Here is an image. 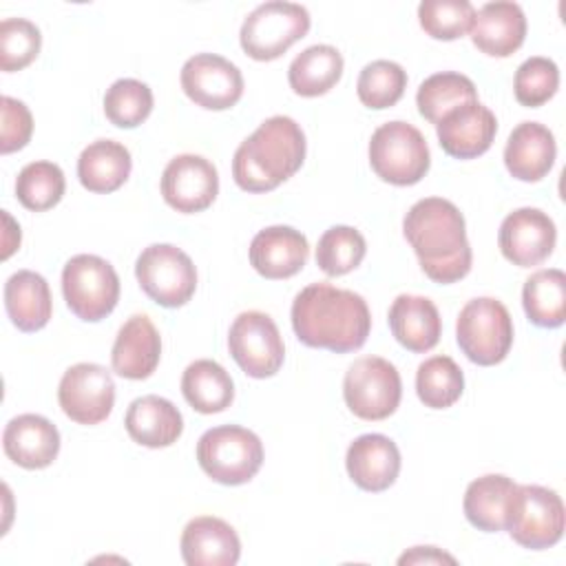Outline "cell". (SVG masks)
<instances>
[{"mask_svg": "<svg viewBox=\"0 0 566 566\" xmlns=\"http://www.w3.org/2000/svg\"><path fill=\"white\" fill-rule=\"evenodd\" d=\"M371 170L387 184L413 186L431 164L429 146L422 133L400 119L378 126L369 139Z\"/></svg>", "mask_w": 566, "mask_h": 566, "instance_id": "obj_6", "label": "cell"}, {"mask_svg": "<svg viewBox=\"0 0 566 566\" xmlns=\"http://www.w3.org/2000/svg\"><path fill=\"white\" fill-rule=\"evenodd\" d=\"M4 307L20 332H38L51 321L49 283L33 270H18L4 283Z\"/></svg>", "mask_w": 566, "mask_h": 566, "instance_id": "obj_28", "label": "cell"}, {"mask_svg": "<svg viewBox=\"0 0 566 566\" xmlns=\"http://www.w3.org/2000/svg\"><path fill=\"white\" fill-rule=\"evenodd\" d=\"M42 46L40 29L24 18H4L0 22V69L4 73L29 66Z\"/></svg>", "mask_w": 566, "mask_h": 566, "instance_id": "obj_40", "label": "cell"}, {"mask_svg": "<svg viewBox=\"0 0 566 566\" xmlns=\"http://www.w3.org/2000/svg\"><path fill=\"white\" fill-rule=\"evenodd\" d=\"M292 327L296 338L316 349L347 354L360 349L371 329L365 298L329 283H312L292 301Z\"/></svg>", "mask_w": 566, "mask_h": 566, "instance_id": "obj_1", "label": "cell"}, {"mask_svg": "<svg viewBox=\"0 0 566 566\" xmlns=\"http://www.w3.org/2000/svg\"><path fill=\"white\" fill-rule=\"evenodd\" d=\"M2 449L7 458L22 469H44L57 458L60 431L44 416L22 413L7 422Z\"/></svg>", "mask_w": 566, "mask_h": 566, "instance_id": "obj_20", "label": "cell"}, {"mask_svg": "<svg viewBox=\"0 0 566 566\" xmlns=\"http://www.w3.org/2000/svg\"><path fill=\"white\" fill-rule=\"evenodd\" d=\"M135 276L144 294L161 307H181L197 290L192 259L170 243L144 248L135 263Z\"/></svg>", "mask_w": 566, "mask_h": 566, "instance_id": "obj_9", "label": "cell"}, {"mask_svg": "<svg viewBox=\"0 0 566 566\" xmlns=\"http://www.w3.org/2000/svg\"><path fill=\"white\" fill-rule=\"evenodd\" d=\"M522 305L537 327H559L566 318V274L557 268L537 270L522 290Z\"/></svg>", "mask_w": 566, "mask_h": 566, "instance_id": "obj_32", "label": "cell"}, {"mask_svg": "<svg viewBox=\"0 0 566 566\" xmlns=\"http://www.w3.org/2000/svg\"><path fill=\"white\" fill-rule=\"evenodd\" d=\"M228 349L234 363L250 378L274 376L285 358L276 323L265 312H241L228 332Z\"/></svg>", "mask_w": 566, "mask_h": 566, "instance_id": "obj_12", "label": "cell"}, {"mask_svg": "<svg viewBox=\"0 0 566 566\" xmlns=\"http://www.w3.org/2000/svg\"><path fill=\"white\" fill-rule=\"evenodd\" d=\"M402 396L398 369L380 356L354 360L343 380V398L349 411L363 420L389 418Z\"/></svg>", "mask_w": 566, "mask_h": 566, "instance_id": "obj_10", "label": "cell"}, {"mask_svg": "<svg viewBox=\"0 0 566 566\" xmlns=\"http://www.w3.org/2000/svg\"><path fill=\"white\" fill-rule=\"evenodd\" d=\"M515 493L517 484L502 473H489L473 480L462 500L469 524L484 533L506 531Z\"/></svg>", "mask_w": 566, "mask_h": 566, "instance_id": "obj_26", "label": "cell"}, {"mask_svg": "<svg viewBox=\"0 0 566 566\" xmlns=\"http://www.w3.org/2000/svg\"><path fill=\"white\" fill-rule=\"evenodd\" d=\"M310 11L296 2L270 0L259 4L241 24V49L259 62L281 57L310 31Z\"/></svg>", "mask_w": 566, "mask_h": 566, "instance_id": "obj_7", "label": "cell"}, {"mask_svg": "<svg viewBox=\"0 0 566 566\" xmlns=\"http://www.w3.org/2000/svg\"><path fill=\"white\" fill-rule=\"evenodd\" d=\"M64 188V172L53 161H31L18 172L15 179L18 201L33 212H44L60 203Z\"/></svg>", "mask_w": 566, "mask_h": 566, "instance_id": "obj_35", "label": "cell"}, {"mask_svg": "<svg viewBox=\"0 0 566 566\" xmlns=\"http://www.w3.org/2000/svg\"><path fill=\"white\" fill-rule=\"evenodd\" d=\"M464 374L451 356H431L416 371V394L429 409H447L460 400Z\"/></svg>", "mask_w": 566, "mask_h": 566, "instance_id": "obj_34", "label": "cell"}, {"mask_svg": "<svg viewBox=\"0 0 566 566\" xmlns=\"http://www.w3.org/2000/svg\"><path fill=\"white\" fill-rule=\"evenodd\" d=\"M345 467L356 486L378 493L396 482L400 473V451L391 438L365 433L349 444Z\"/></svg>", "mask_w": 566, "mask_h": 566, "instance_id": "obj_21", "label": "cell"}, {"mask_svg": "<svg viewBox=\"0 0 566 566\" xmlns=\"http://www.w3.org/2000/svg\"><path fill=\"white\" fill-rule=\"evenodd\" d=\"M557 146L553 133L539 122L517 124L504 146L506 170L520 181H539L555 164Z\"/></svg>", "mask_w": 566, "mask_h": 566, "instance_id": "obj_24", "label": "cell"}, {"mask_svg": "<svg viewBox=\"0 0 566 566\" xmlns=\"http://www.w3.org/2000/svg\"><path fill=\"white\" fill-rule=\"evenodd\" d=\"M365 237L352 226H332L316 245V263L327 276H343L360 265L365 259Z\"/></svg>", "mask_w": 566, "mask_h": 566, "instance_id": "obj_36", "label": "cell"}, {"mask_svg": "<svg viewBox=\"0 0 566 566\" xmlns=\"http://www.w3.org/2000/svg\"><path fill=\"white\" fill-rule=\"evenodd\" d=\"M343 75V55L332 44H314L301 51L290 69L287 82L290 88L301 97L325 95Z\"/></svg>", "mask_w": 566, "mask_h": 566, "instance_id": "obj_31", "label": "cell"}, {"mask_svg": "<svg viewBox=\"0 0 566 566\" xmlns=\"http://www.w3.org/2000/svg\"><path fill=\"white\" fill-rule=\"evenodd\" d=\"M557 86H559V69L548 57L533 55L524 60L515 71L513 91H515V99L522 106L537 108L546 104L557 93Z\"/></svg>", "mask_w": 566, "mask_h": 566, "instance_id": "obj_41", "label": "cell"}, {"mask_svg": "<svg viewBox=\"0 0 566 566\" xmlns=\"http://www.w3.org/2000/svg\"><path fill=\"white\" fill-rule=\"evenodd\" d=\"M150 111L153 91L148 84L133 77H122L106 88L104 113L111 124L119 128H135L146 122Z\"/></svg>", "mask_w": 566, "mask_h": 566, "instance_id": "obj_38", "label": "cell"}, {"mask_svg": "<svg viewBox=\"0 0 566 566\" xmlns=\"http://www.w3.org/2000/svg\"><path fill=\"white\" fill-rule=\"evenodd\" d=\"M475 18V7L469 0H422L418 20L427 35L433 40L462 38Z\"/></svg>", "mask_w": 566, "mask_h": 566, "instance_id": "obj_39", "label": "cell"}, {"mask_svg": "<svg viewBox=\"0 0 566 566\" xmlns=\"http://www.w3.org/2000/svg\"><path fill=\"white\" fill-rule=\"evenodd\" d=\"M0 153L9 155L13 150H20L29 144L33 133V117L24 102L4 95L0 99Z\"/></svg>", "mask_w": 566, "mask_h": 566, "instance_id": "obj_42", "label": "cell"}, {"mask_svg": "<svg viewBox=\"0 0 566 566\" xmlns=\"http://www.w3.org/2000/svg\"><path fill=\"white\" fill-rule=\"evenodd\" d=\"M389 329L394 338L413 354L433 349L442 334L440 312L427 296L400 294L389 307Z\"/></svg>", "mask_w": 566, "mask_h": 566, "instance_id": "obj_25", "label": "cell"}, {"mask_svg": "<svg viewBox=\"0 0 566 566\" xmlns=\"http://www.w3.org/2000/svg\"><path fill=\"white\" fill-rule=\"evenodd\" d=\"M62 411L77 424L104 422L115 405V382L106 367L77 363L69 367L57 387Z\"/></svg>", "mask_w": 566, "mask_h": 566, "instance_id": "obj_13", "label": "cell"}, {"mask_svg": "<svg viewBox=\"0 0 566 566\" xmlns=\"http://www.w3.org/2000/svg\"><path fill=\"white\" fill-rule=\"evenodd\" d=\"M62 294L77 318L97 323L106 318L119 301V276L106 259L97 254H75L62 270Z\"/></svg>", "mask_w": 566, "mask_h": 566, "instance_id": "obj_8", "label": "cell"}, {"mask_svg": "<svg viewBox=\"0 0 566 566\" xmlns=\"http://www.w3.org/2000/svg\"><path fill=\"white\" fill-rule=\"evenodd\" d=\"M161 356V336L153 321L146 314L130 316L117 332L111 365L113 371L128 380H144L148 378Z\"/></svg>", "mask_w": 566, "mask_h": 566, "instance_id": "obj_19", "label": "cell"}, {"mask_svg": "<svg viewBox=\"0 0 566 566\" xmlns=\"http://www.w3.org/2000/svg\"><path fill=\"white\" fill-rule=\"evenodd\" d=\"M305 161L303 128L287 115H274L245 137L232 157V177L245 192H270Z\"/></svg>", "mask_w": 566, "mask_h": 566, "instance_id": "obj_3", "label": "cell"}, {"mask_svg": "<svg viewBox=\"0 0 566 566\" xmlns=\"http://www.w3.org/2000/svg\"><path fill=\"white\" fill-rule=\"evenodd\" d=\"M557 230L539 208H517L504 217L497 243L506 261L517 268H533L546 261L555 248Z\"/></svg>", "mask_w": 566, "mask_h": 566, "instance_id": "obj_16", "label": "cell"}, {"mask_svg": "<svg viewBox=\"0 0 566 566\" xmlns=\"http://www.w3.org/2000/svg\"><path fill=\"white\" fill-rule=\"evenodd\" d=\"M179 546L188 566H234L241 555L237 531L214 515L190 520L181 533Z\"/></svg>", "mask_w": 566, "mask_h": 566, "instance_id": "obj_22", "label": "cell"}, {"mask_svg": "<svg viewBox=\"0 0 566 566\" xmlns=\"http://www.w3.org/2000/svg\"><path fill=\"white\" fill-rule=\"evenodd\" d=\"M506 531L520 546L531 551L555 546L564 535L562 497L546 486L517 484Z\"/></svg>", "mask_w": 566, "mask_h": 566, "instance_id": "obj_11", "label": "cell"}, {"mask_svg": "<svg viewBox=\"0 0 566 566\" xmlns=\"http://www.w3.org/2000/svg\"><path fill=\"white\" fill-rule=\"evenodd\" d=\"M402 232L431 281L447 285L469 274L473 254L464 217L449 199L427 197L416 201L402 219Z\"/></svg>", "mask_w": 566, "mask_h": 566, "instance_id": "obj_2", "label": "cell"}, {"mask_svg": "<svg viewBox=\"0 0 566 566\" xmlns=\"http://www.w3.org/2000/svg\"><path fill=\"white\" fill-rule=\"evenodd\" d=\"M455 340L475 365L502 363L513 345V321L506 305L491 296L471 298L458 314Z\"/></svg>", "mask_w": 566, "mask_h": 566, "instance_id": "obj_5", "label": "cell"}, {"mask_svg": "<svg viewBox=\"0 0 566 566\" xmlns=\"http://www.w3.org/2000/svg\"><path fill=\"white\" fill-rule=\"evenodd\" d=\"M442 562L455 564V557L442 553L436 546H413L411 551H407L398 557L400 566H405V564H442Z\"/></svg>", "mask_w": 566, "mask_h": 566, "instance_id": "obj_43", "label": "cell"}, {"mask_svg": "<svg viewBox=\"0 0 566 566\" xmlns=\"http://www.w3.org/2000/svg\"><path fill=\"white\" fill-rule=\"evenodd\" d=\"M407 88V71L391 60H374L363 66L356 93L358 99L374 111L394 106Z\"/></svg>", "mask_w": 566, "mask_h": 566, "instance_id": "obj_37", "label": "cell"}, {"mask_svg": "<svg viewBox=\"0 0 566 566\" xmlns=\"http://www.w3.org/2000/svg\"><path fill=\"white\" fill-rule=\"evenodd\" d=\"M197 462L208 478L226 486L250 482L263 464L259 436L239 424L208 429L197 442Z\"/></svg>", "mask_w": 566, "mask_h": 566, "instance_id": "obj_4", "label": "cell"}, {"mask_svg": "<svg viewBox=\"0 0 566 566\" xmlns=\"http://www.w3.org/2000/svg\"><path fill=\"white\" fill-rule=\"evenodd\" d=\"M440 148L455 159H475L484 155L497 133V119L480 99L464 102L438 122L436 126Z\"/></svg>", "mask_w": 566, "mask_h": 566, "instance_id": "obj_17", "label": "cell"}, {"mask_svg": "<svg viewBox=\"0 0 566 566\" xmlns=\"http://www.w3.org/2000/svg\"><path fill=\"white\" fill-rule=\"evenodd\" d=\"M310 245L303 232L290 226L259 230L250 243V265L265 279H290L303 270Z\"/></svg>", "mask_w": 566, "mask_h": 566, "instance_id": "obj_18", "label": "cell"}, {"mask_svg": "<svg viewBox=\"0 0 566 566\" xmlns=\"http://www.w3.org/2000/svg\"><path fill=\"white\" fill-rule=\"evenodd\" d=\"M478 91L475 84L455 71H442L429 75L416 93V106L418 113L438 126V122L449 113L451 108L464 104V102H475Z\"/></svg>", "mask_w": 566, "mask_h": 566, "instance_id": "obj_33", "label": "cell"}, {"mask_svg": "<svg viewBox=\"0 0 566 566\" xmlns=\"http://www.w3.org/2000/svg\"><path fill=\"white\" fill-rule=\"evenodd\" d=\"M184 93L206 111L232 108L243 95V75L237 64L217 53H197L181 66Z\"/></svg>", "mask_w": 566, "mask_h": 566, "instance_id": "obj_14", "label": "cell"}, {"mask_svg": "<svg viewBox=\"0 0 566 566\" xmlns=\"http://www.w3.org/2000/svg\"><path fill=\"white\" fill-rule=\"evenodd\" d=\"M181 394L199 413H219L234 400V382L230 374L210 358H199L184 369Z\"/></svg>", "mask_w": 566, "mask_h": 566, "instance_id": "obj_30", "label": "cell"}, {"mask_svg": "<svg viewBox=\"0 0 566 566\" xmlns=\"http://www.w3.org/2000/svg\"><path fill=\"white\" fill-rule=\"evenodd\" d=\"M161 195L177 212L192 214L206 210L219 195L214 164L192 153L172 157L161 172Z\"/></svg>", "mask_w": 566, "mask_h": 566, "instance_id": "obj_15", "label": "cell"}, {"mask_svg": "<svg viewBox=\"0 0 566 566\" xmlns=\"http://www.w3.org/2000/svg\"><path fill=\"white\" fill-rule=\"evenodd\" d=\"M124 424L137 444L150 449L170 447L184 431V418L179 409L170 400L155 394L135 398L126 409Z\"/></svg>", "mask_w": 566, "mask_h": 566, "instance_id": "obj_27", "label": "cell"}, {"mask_svg": "<svg viewBox=\"0 0 566 566\" xmlns=\"http://www.w3.org/2000/svg\"><path fill=\"white\" fill-rule=\"evenodd\" d=\"M133 168L130 153L124 144L113 139H97L88 144L77 159L80 184L88 192L108 195L124 186Z\"/></svg>", "mask_w": 566, "mask_h": 566, "instance_id": "obj_29", "label": "cell"}, {"mask_svg": "<svg viewBox=\"0 0 566 566\" xmlns=\"http://www.w3.org/2000/svg\"><path fill=\"white\" fill-rule=\"evenodd\" d=\"M473 44L491 57L513 55L526 38V15L517 2H486L469 29Z\"/></svg>", "mask_w": 566, "mask_h": 566, "instance_id": "obj_23", "label": "cell"}]
</instances>
